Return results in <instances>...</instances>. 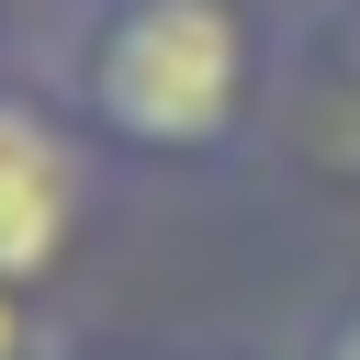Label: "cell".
<instances>
[{
	"instance_id": "cell-1",
	"label": "cell",
	"mask_w": 360,
	"mask_h": 360,
	"mask_svg": "<svg viewBox=\"0 0 360 360\" xmlns=\"http://www.w3.org/2000/svg\"><path fill=\"white\" fill-rule=\"evenodd\" d=\"M68 90L101 146L225 158L270 101V45L248 0H90L68 34Z\"/></svg>"
},
{
	"instance_id": "cell-4",
	"label": "cell",
	"mask_w": 360,
	"mask_h": 360,
	"mask_svg": "<svg viewBox=\"0 0 360 360\" xmlns=\"http://www.w3.org/2000/svg\"><path fill=\"white\" fill-rule=\"evenodd\" d=\"M315 360H360V304H349V315H338V326L315 338Z\"/></svg>"
},
{
	"instance_id": "cell-5",
	"label": "cell",
	"mask_w": 360,
	"mask_h": 360,
	"mask_svg": "<svg viewBox=\"0 0 360 360\" xmlns=\"http://www.w3.org/2000/svg\"><path fill=\"white\" fill-rule=\"evenodd\" d=\"M349 11H360V0H349Z\"/></svg>"
},
{
	"instance_id": "cell-3",
	"label": "cell",
	"mask_w": 360,
	"mask_h": 360,
	"mask_svg": "<svg viewBox=\"0 0 360 360\" xmlns=\"http://www.w3.org/2000/svg\"><path fill=\"white\" fill-rule=\"evenodd\" d=\"M22 349H34V326H22V292L0 281V360H22Z\"/></svg>"
},
{
	"instance_id": "cell-2",
	"label": "cell",
	"mask_w": 360,
	"mask_h": 360,
	"mask_svg": "<svg viewBox=\"0 0 360 360\" xmlns=\"http://www.w3.org/2000/svg\"><path fill=\"white\" fill-rule=\"evenodd\" d=\"M79 214H90V158H79V135H68L34 90H0V281L34 292V281L68 259Z\"/></svg>"
}]
</instances>
